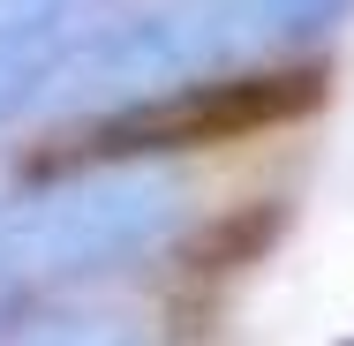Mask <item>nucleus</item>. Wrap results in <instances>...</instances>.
<instances>
[{
    "label": "nucleus",
    "instance_id": "nucleus-1",
    "mask_svg": "<svg viewBox=\"0 0 354 346\" xmlns=\"http://www.w3.org/2000/svg\"><path fill=\"white\" fill-rule=\"evenodd\" d=\"M354 0H158L129 23H106L98 38L68 46L46 98L61 106H106L129 113L166 90L234 83L257 61H279L294 46L347 23Z\"/></svg>",
    "mask_w": 354,
    "mask_h": 346
},
{
    "label": "nucleus",
    "instance_id": "nucleus-2",
    "mask_svg": "<svg viewBox=\"0 0 354 346\" xmlns=\"http://www.w3.org/2000/svg\"><path fill=\"white\" fill-rule=\"evenodd\" d=\"M196 189L181 166L158 158H106L91 173H68L23 204H0V278L15 286H61V278L121 271L189 226Z\"/></svg>",
    "mask_w": 354,
    "mask_h": 346
},
{
    "label": "nucleus",
    "instance_id": "nucleus-3",
    "mask_svg": "<svg viewBox=\"0 0 354 346\" xmlns=\"http://www.w3.org/2000/svg\"><path fill=\"white\" fill-rule=\"evenodd\" d=\"M0 346H143V324L121 309H68V316H46V324H23Z\"/></svg>",
    "mask_w": 354,
    "mask_h": 346
},
{
    "label": "nucleus",
    "instance_id": "nucleus-4",
    "mask_svg": "<svg viewBox=\"0 0 354 346\" xmlns=\"http://www.w3.org/2000/svg\"><path fill=\"white\" fill-rule=\"evenodd\" d=\"M8 15H23L30 30H46L53 46H68V30H75V15H91L98 0H0Z\"/></svg>",
    "mask_w": 354,
    "mask_h": 346
}]
</instances>
